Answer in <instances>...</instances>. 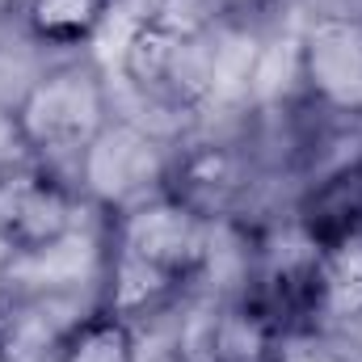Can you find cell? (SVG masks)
Returning a JSON list of instances; mask_svg holds the SVG:
<instances>
[{
  "instance_id": "6da1fadb",
  "label": "cell",
  "mask_w": 362,
  "mask_h": 362,
  "mask_svg": "<svg viewBox=\"0 0 362 362\" xmlns=\"http://www.w3.org/2000/svg\"><path fill=\"white\" fill-rule=\"evenodd\" d=\"M215 223L165 189L110 215L101 240V303L122 320L160 316L206 274Z\"/></svg>"
},
{
  "instance_id": "7a4b0ae2",
  "label": "cell",
  "mask_w": 362,
  "mask_h": 362,
  "mask_svg": "<svg viewBox=\"0 0 362 362\" xmlns=\"http://www.w3.org/2000/svg\"><path fill=\"white\" fill-rule=\"evenodd\" d=\"M114 118L101 68L89 59H68L42 68L17 97L8 122L30 160L55 165L81 160V152Z\"/></svg>"
},
{
  "instance_id": "3957f363",
  "label": "cell",
  "mask_w": 362,
  "mask_h": 362,
  "mask_svg": "<svg viewBox=\"0 0 362 362\" xmlns=\"http://www.w3.org/2000/svg\"><path fill=\"white\" fill-rule=\"evenodd\" d=\"M215 30L189 25L169 13H144L122 42V76L144 101L160 110H198L211 101L219 81Z\"/></svg>"
},
{
  "instance_id": "277c9868",
  "label": "cell",
  "mask_w": 362,
  "mask_h": 362,
  "mask_svg": "<svg viewBox=\"0 0 362 362\" xmlns=\"http://www.w3.org/2000/svg\"><path fill=\"white\" fill-rule=\"evenodd\" d=\"M81 189L55 165L17 160L0 165V249L13 257L55 253L81 223Z\"/></svg>"
},
{
  "instance_id": "5b68a950",
  "label": "cell",
  "mask_w": 362,
  "mask_h": 362,
  "mask_svg": "<svg viewBox=\"0 0 362 362\" xmlns=\"http://www.w3.org/2000/svg\"><path fill=\"white\" fill-rule=\"evenodd\" d=\"M169 156H173V148H165L152 131L114 114L105 122V131L76 160V189H81L85 206L110 219V215L165 189Z\"/></svg>"
},
{
  "instance_id": "8992f818",
  "label": "cell",
  "mask_w": 362,
  "mask_h": 362,
  "mask_svg": "<svg viewBox=\"0 0 362 362\" xmlns=\"http://www.w3.org/2000/svg\"><path fill=\"white\" fill-rule=\"evenodd\" d=\"M299 85L337 118H362V17L325 13L299 34Z\"/></svg>"
},
{
  "instance_id": "52a82bcc",
  "label": "cell",
  "mask_w": 362,
  "mask_h": 362,
  "mask_svg": "<svg viewBox=\"0 0 362 362\" xmlns=\"http://www.w3.org/2000/svg\"><path fill=\"white\" fill-rule=\"evenodd\" d=\"M165 194L219 228L223 219L240 215V206L249 202L253 160H249V152H240V144H228V139L181 144L169 156Z\"/></svg>"
},
{
  "instance_id": "ba28073f",
  "label": "cell",
  "mask_w": 362,
  "mask_h": 362,
  "mask_svg": "<svg viewBox=\"0 0 362 362\" xmlns=\"http://www.w3.org/2000/svg\"><path fill=\"white\" fill-rule=\"evenodd\" d=\"M295 333L253 291L223 299L194 337V362H286V341Z\"/></svg>"
},
{
  "instance_id": "9c48e42d",
  "label": "cell",
  "mask_w": 362,
  "mask_h": 362,
  "mask_svg": "<svg viewBox=\"0 0 362 362\" xmlns=\"http://www.w3.org/2000/svg\"><path fill=\"white\" fill-rule=\"evenodd\" d=\"M295 228L320 253H362V156L329 169L299 194Z\"/></svg>"
},
{
  "instance_id": "30bf717a",
  "label": "cell",
  "mask_w": 362,
  "mask_h": 362,
  "mask_svg": "<svg viewBox=\"0 0 362 362\" xmlns=\"http://www.w3.org/2000/svg\"><path fill=\"white\" fill-rule=\"evenodd\" d=\"M51 362H139L135 325L110 308H93L64 329Z\"/></svg>"
},
{
  "instance_id": "8fae6325",
  "label": "cell",
  "mask_w": 362,
  "mask_h": 362,
  "mask_svg": "<svg viewBox=\"0 0 362 362\" xmlns=\"http://www.w3.org/2000/svg\"><path fill=\"white\" fill-rule=\"evenodd\" d=\"M114 0H25V34L42 47H89L105 25Z\"/></svg>"
},
{
  "instance_id": "7c38bea8",
  "label": "cell",
  "mask_w": 362,
  "mask_h": 362,
  "mask_svg": "<svg viewBox=\"0 0 362 362\" xmlns=\"http://www.w3.org/2000/svg\"><path fill=\"white\" fill-rule=\"evenodd\" d=\"M59 337H47L42 299L21 286H0V362H25L34 354H55Z\"/></svg>"
},
{
  "instance_id": "4fadbf2b",
  "label": "cell",
  "mask_w": 362,
  "mask_h": 362,
  "mask_svg": "<svg viewBox=\"0 0 362 362\" xmlns=\"http://www.w3.org/2000/svg\"><path fill=\"white\" fill-rule=\"evenodd\" d=\"M21 4H25V0H0V17H8V13H21Z\"/></svg>"
}]
</instances>
